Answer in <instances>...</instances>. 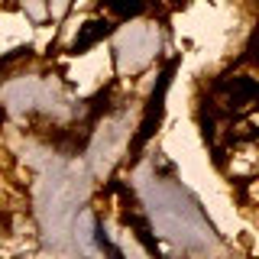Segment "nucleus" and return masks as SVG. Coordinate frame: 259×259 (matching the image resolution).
<instances>
[{
	"mask_svg": "<svg viewBox=\"0 0 259 259\" xmlns=\"http://www.w3.org/2000/svg\"><path fill=\"white\" fill-rule=\"evenodd\" d=\"M172 68H175V65H168V68L159 75V84H156V91H152V97H149V107H146V120H143L140 133H136V140H133V152H140V149H143V143L152 136V130L159 126V117H162V101H165L168 81H172Z\"/></svg>",
	"mask_w": 259,
	"mask_h": 259,
	"instance_id": "f03ea898",
	"label": "nucleus"
},
{
	"mask_svg": "<svg viewBox=\"0 0 259 259\" xmlns=\"http://www.w3.org/2000/svg\"><path fill=\"white\" fill-rule=\"evenodd\" d=\"M217 94H221L224 113H233V117L259 107V81L253 78H224L217 84Z\"/></svg>",
	"mask_w": 259,
	"mask_h": 259,
	"instance_id": "f257e3e1",
	"label": "nucleus"
},
{
	"mask_svg": "<svg viewBox=\"0 0 259 259\" xmlns=\"http://www.w3.org/2000/svg\"><path fill=\"white\" fill-rule=\"evenodd\" d=\"M104 7L113 13V16H136V13H143L146 10V0H104Z\"/></svg>",
	"mask_w": 259,
	"mask_h": 259,
	"instance_id": "20e7f679",
	"label": "nucleus"
},
{
	"mask_svg": "<svg viewBox=\"0 0 259 259\" xmlns=\"http://www.w3.org/2000/svg\"><path fill=\"white\" fill-rule=\"evenodd\" d=\"M107 32H110V23H104V20H91V23H84V29H81V36L75 39L71 52H84V49H91L97 39H104Z\"/></svg>",
	"mask_w": 259,
	"mask_h": 259,
	"instance_id": "7ed1b4c3",
	"label": "nucleus"
}]
</instances>
